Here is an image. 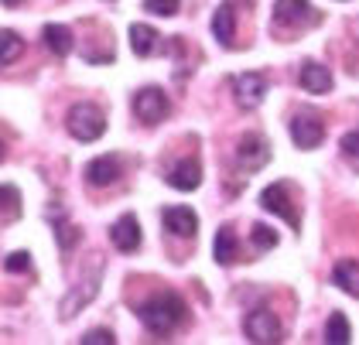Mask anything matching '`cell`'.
<instances>
[{
  "instance_id": "5b68a950",
  "label": "cell",
  "mask_w": 359,
  "mask_h": 345,
  "mask_svg": "<svg viewBox=\"0 0 359 345\" xmlns=\"http://www.w3.org/2000/svg\"><path fill=\"white\" fill-rule=\"evenodd\" d=\"M322 14L308 0H274V25L280 27H308L318 25Z\"/></svg>"
},
{
  "instance_id": "d4e9b609",
  "label": "cell",
  "mask_w": 359,
  "mask_h": 345,
  "mask_svg": "<svg viewBox=\"0 0 359 345\" xmlns=\"http://www.w3.org/2000/svg\"><path fill=\"white\" fill-rule=\"evenodd\" d=\"M178 4L182 0H144V11L147 14H158V18H175L178 14Z\"/></svg>"
},
{
  "instance_id": "ba28073f",
  "label": "cell",
  "mask_w": 359,
  "mask_h": 345,
  "mask_svg": "<svg viewBox=\"0 0 359 345\" xmlns=\"http://www.w3.org/2000/svg\"><path fill=\"white\" fill-rule=\"evenodd\" d=\"M291 137H294V144H298L302 151H315V147L322 144V137H325V123H322L315 113H298V116L291 120Z\"/></svg>"
},
{
  "instance_id": "30bf717a",
  "label": "cell",
  "mask_w": 359,
  "mask_h": 345,
  "mask_svg": "<svg viewBox=\"0 0 359 345\" xmlns=\"http://www.w3.org/2000/svg\"><path fill=\"white\" fill-rule=\"evenodd\" d=\"M168 185L178 188V191H195L202 185V164L195 158H182L168 168Z\"/></svg>"
},
{
  "instance_id": "83f0119b",
  "label": "cell",
  "mask_w": 359,
  "mask_h": 345,
  "mask_svg": "<svg viewBox=\"0 0 359 345\" xmlns=\"http://www.w3.org/2000/svg\"><path fill=\"white\" fill-rule=\"evenodd\" d=\"M342 154H346V161H353V168H359V130L342 137Z\"/></svg>"
},
{
  "instance_id": "e0dca14e",
  "label": "cell",
  "mask_w": 359,
  "mask_h": 345,
  "mask_svg": "<svg viewBox=\"0 0 359 345\" xmlns=\"http://www.w3.org/2000/svg\"><path fill=\"white\" fill-rule=\"evenodd\" d=\"M332 284L349 297H359V264L356 260H342L332 270Z\"/></svg>"
},
{
  "instance_id": "cb8c5ba5",
  "label": "cell",
  "mask_w": 359,
  "mask_h": 345,
  "mask_svg": "<svg viewBox=\"0 0 359 345\" xmlns=\"http://www.w3.org/2000/svg\"><path fill=\"white\" fill-rule=\"evenodd\" d=\"M250 239H253L257 250H274L277 246V233L271 229V226H264V222H257V226L250 229Z\"/></svg>"
},
{
  "instance_id": "484cf974",
  "label": "cell",
  "mask_w": 359,
  "mask_h": 345,
  "mask_svg": "<svg viewBox=\"0 0 359 345\" xmlns=\"http://www.w3.org/2000/svg\"><path fill=\"white\" fill-rule=\"evenodd\" d=\"M18 212H21V205H18V188L7 182V185H4V222H14Z\"/></svg>"
},
{
  "instance_id": "d6986e66",
  "label": "cell",
  "mask_w": 359,
  "mask_h": 345,
  "mask_svg": "<svg viewBox=\"0 0 359 345\" xmlns=\"http://www.w3.org/2000/svg\"><path fill=\"white\" fill-rule=\"evenodd\" d=\"M41 38H45V48L52 55H58V58H65V55L72 52V31H69V27L48 25L41 31Z\"/></svg>"
},
{
  "instance_id": "f1b7e54d",
  "label": "cell",
  "mask_w": 359,
  "mask_h": 345,
  "mask_svg": "<svg viewBox=\"0 0 359 345\" xmlns=\"http://www.w3.org/2000/svg\"><path fill=\"white\" fill-rule=\"evenodd\" d=\"M79 342H83V345H113L116 339H113L110 328H93V332H86Z\"/></svg>"
},
{
  "instance_id": "ffe728a7",
  "label": "cell",
  "mask_w": 359,
  "mask_h": 345,
  "mask_svg": "<svg viewBox=\"0 0 359 345\" xmlns=\"http://www.w3.org/2000/svg\"><path fill=\"white\" fill-rule=\"evenodd\" d=\"M130 48H134V55H140V58L154 55V48H158V31L151 25H134L130 27Z\"/></svg>"
},
{
  "instance_id": "277c9868",
  "label": "cell",
  "mask_w": 359,
  "mask_h": 345,
  "mask_svg": "<svg viewBox=\"0 0 359 345\" xmlns=\"http://www.w3.org/2000/svg\"><path fill=\"white\" fill-rule=\"evenodd\" d=\"M243 328H247V339L257 345H274L280 342V335H284V328H280V321H277L274 311H267V308H253L243 321Z\"/></svg>"
},
{
  "instance_id": "9a60e30c",
  "label": "cell",
  "mask_w": 359,
  "mask_h": 345,
  "mask_svg": "<svg viewBox=\"0 0 359 345\" xmlns=\"http://www.w3.org/2000/svg\"><path fill=\"white\" fill-rule=\"evenodd\" d=\"M298 82H302L304 93L322 96V93H329L332 89V72L325 69V65H318V62H304L302 72H298Z\"/></svg>"
},
{
  "instance_id": "7a4b0ae2",
  "label": "cell",
  "mask_w": 359,
  "mask_h": 345,
  "mask_svg": "<svg viewBox=\"0 0 359 345\" xmlns=\"http://www.w3.org/2000/svg\"><path fill=\"white\" fill-rule=\"evenodd\" d=\"M65 127H69V133H72L76 140L93 144V140H100L103 130H107V116H103V109L93 107V103H79V107L69 109Z\"/></svg>"
},
{
  "instance_id": "ac0fdd59",
  "label": "cell",
  "mask_w": 359,
  "mask_h": 345,
  "mask_svg": "<svg viewBox=\"0 0 359 345\" xmlns=\"http://www.w3.org/2000/svg\"><path fill=\"white\" fill-rule=\"evenodd\" d=\"M212 257H216L219 266H233V260H236V233H233V226H219L216 243H212Z\"/></svg>"
},
{
  "instance_id": "44dd1931",
  "label": "cell",
  "mask_w": 359,
  "mask_h": 345,
  "mask_svg": "<svg viewBox=\"0 0 359 345\" xmlns=\"http://www.w3.org/2000/svg\"><path fill=\"white\" fill-rule=\"evenodd\" d=\"M349 339H353V335H349V321H346L342 311H335V315L329 318V328H325V342L329 345H346Z\"/></svg>"
},
{
  "instance_id": "4fadbf2b",
  "label": "cell",
  "mask_w": 359,
  "mask_h": 345,
  "mask_svg": "<svg viewBox=\"0 0 359 345\" xmlns=\"http://www.w3.org/2000/svg\"><path fill=\"white\" fill-rule=\"evenodd\" d=\"M116 178H120V161L113 158V154L86 164V182L93 188H110V185H116Z\"/></svg>"
},
{
  "instance_id": "52a82bcc",
  "label": "cell",
  "mask_w": 359,
  "mask_h": 345,
  "mask_svg": "<svg viewBox=\"0 0 359 345\" xmlns=\"http://www.w3.org/2000/svg\"><path fill=\"white\" fill-rule=\"evenodd\" d=\"M267 161H271V144H267L260 133H247V137L236 144V164H240L243 171H260Z\"/></svg>"
},
{
  "instance_id": "7402d4cb",
  "label": "cell",
  "mask_w": 359,
  "mask_h": 345,
  "mask_svg": "<svg viewBox=\"0 0 359 345\" xmlns=\"http://www.w3.org/2000/svg\"><path fill=\"white\" fill-rule=\"evenodd\" d=\"M0 41H4L0 62H4V65H14V62H18V55L25 52V38H18L14 31H4V34H0Z\"/></svg>"
},
{
  "instance_id": "f546056e",
  "label": "cell",
  "mask_w": 359,
  "mask_h": 345,
  "mask_svg": "<svg viewBox=\"0 0 359 345\" xmlns=\"http://www.w3.org/2000/svg\"><path fill=\"white\" fill-rule=\"evenodd\" d=\"M18 4H21V0H4V7H18Z\"/></svg>"
},
{
  "instance_id": "5bb4252c",
  "label": "cell",
  "mask_w": 359,
  "mask_h": 345,
  "mask_svg": "<svg viewBox=\"0 0 359 345\" xmlns=\"http://www.w3.org/2000/svg\"><path fill=\"white\" fill-rule=\"evenodd\" d=\"M110 239H113V246H116L120 253H134V250L140 246V226H137V219H134V215H120V219L113 222Z\"/></svg>"
},
{
  "instance_id": "6da1fadb",
  "label": "cell",
  "mask_w": 359,
  "mask_h": 345,
  "mask_svg": "<svg viewBox=\"0 0 359 345\" xmlns=\"http://www.w3.org/2000/svg\"><path fill=\"white\" fill-rule=\"evenodd\" d=\"M137 315L151 335H171L185 321V301L178 294H154L151 301L140 304Z\"/></svg>"
},
{
  "instance_id": "9c48e42d",
  "label": "cell",
  "mask_w": 359,
  "mask_h": 345,
  "mask_svg": "<svg viewBox=\"0 0 359 345\" xmlns=\"http://www.w3.org/2000/svg\"><path fill=\"white\" fill-rule=\"evenodd\" d=\"M260 205H264L267 212L280 215V219H284L291 229H298V226H302V215H298V209L291 205V198H287V188H284V185L264 188V195H260Z\"/></svg>"
},
{
  "instance_id": "2e32d148",
  "label": "cell",
  "mask_w": 359,
  "mask_h": 345,
  "mask_svg": "<svg viewBox=\"0 0 359 345\" xmlns=\"http://www.w3.org/2000/svg\"><path fill=\"white\" fill-rule=\"evenodd\" d=\"M212 34L222 48H233V38H236V11L233 4H219L216 14H212Z\"/></svg>"
},
{
  "instance_id": "3957f363",
  "label": "cell",
  "mask_w": 359,
  "mask_h": 345,
  "mask_svg": "<svg viewBox=\"0 0 359 345\" xmlns=\"http://www.w3.org/2000/svg\"><path fill=\"white\" fill-rule=\"evenodd\" d=\"M134 113H137L140 123L154 127V123H161L168 113H171V103H168V96L158 86H144L137 96H134Z\"/></svg>"
},
{
  "instance_id": "603a6c76",
  "label": "cell",
  "mask_w": 359,
  "mask_h": 345,
  "mask_svg": "<svg viewBox=\"0 0 359 345\" xmlns=\"http://www.w3.org/2000/svg\"><path fill=\"white\" fill-rule=\"evenodd\" d=\"M55 236H58V246H62V250H72V246L79 243V229H76L72 222H65L62 215H55Z\"/></svg>"
},
{
  "instance_id": "8992f818",
  "label": "cell",
  "mask_w": 359,
  "mask_h": 345,
  "mask_svg": "<svg viewBox=\"0 0 359 345\" xmlns=\"http://www.w3.org/2000/svg\"><path fill=\"white\" fill-rule=\"evenodd\" d=\"M233 96H236V107L240 109H257L267 96V76L264 72H243V76H233Z\"/></svg>"
},
{
  "instance_id": "4316f807",
  "label": "cell",
  "mask_w": 359,
  "mask_h": 345,
  "mask_svg": "<svg viewBox=\"0 0 359 345\" xmlns=\"http://www.w3.org/2000/svg\"><path fill=\"white\" fill-rule=\"evenodd\" d=\"M4 270H7V273H21V270H31V253H25V250H18V253H7Z\"/></svg>"
},
{
  "instance_id": "7c38bea8",
  "label": "cell",
  "mask_w": 359,
  "mask_h": 345,
  "mask_svg": "<svg viewBox=\"0 0 359 345\" xmlns=\"http://www.w3.org/2000/svg\"><path fill=\"white\" fill-rule=\"evenodd\" d=\"M96 294H100V270L86 280L83 288H76V291H69L65 297H62V304H58V315H62V321H69L76 311H79V308H86V304H89Z\"/></svg>"
},
{
  "instance_id": "8fae6325",
  "label": "cell",
  "mask_w": 359,
  "mask_h": 345,
  "mask_svg": "<svg viewBox=\"0 0 359 345\" xmlns=\"http://www.w3.org/2000/svg\"><path fill=\"white\" fill-rule=\"evenodd\" d=\"M161 219H165L168 233L178 239H192L195 233H198V215H195L189 205H171V209L161 212Z\"/></svg>"
}]
</instances>
